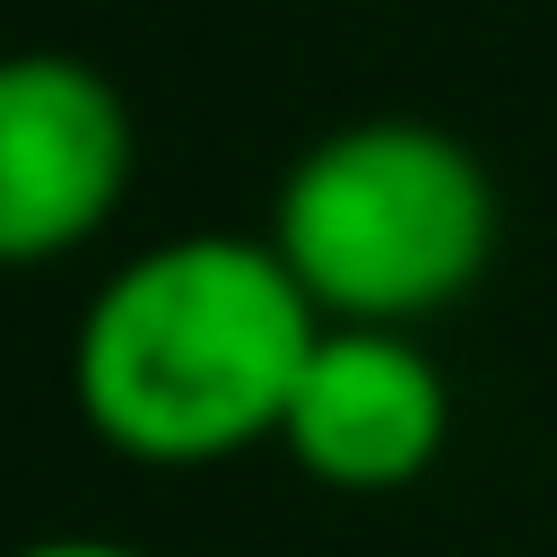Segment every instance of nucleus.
Here are the masks:
<instances>
[{"label": "nucleus", "instance_id": "nucleus-2", "mask_svg": "<svg viewBox=\"0 0 557 557\" xmlns=\"http://www.w3.org/2000/svg\"><path fill=\"white\" fill-rule=\"evenodd\" d=\"M270 252L322 322L409 331L461 305L496 261V174L470 139L418 113L322 131L270 209Z\"/></svg>", "mask_w": 557, "mask_h": 557}, {"label": "nucleus", "instance_id": "nucleus-1", "mask_svg": "<svg viewBox=\"0 0 557 557\" xmlns=\"http://www.w3.org/2000/svg\"><path fill=\"white\" fill-rule=\"evenodd\" d=\"M322 313L270 235H174L131 252L70 331L78 426L148 470H209L278 444Z\"/></svg>", "mask_w": 557, "mask_h": 557}, {"label": "nucleus", "instance_id": "nucleus-4", "mask_svg": "<svg viewBox=\"0 0 557 557\" xmlns=\"http://www.w3.org/2000/svg\"><path fill=\"white\" fill-rule=\"evenodd\" d=\"M278 444L305 479H322L339 496L418 487L453 444V383L409 331L322 322V339L305 348V374L287 392Z\"/></svg>", "mask_w": 557, "mask_h": 557}, {"label": "nucleus", "instance_id": "nucleus-3", "mask_svg": "<svg viewBox=\"0 0 557 557\" xmlns=\"http://www.w3.org/2000/svg\"><path fill=\"white\" fill-rule=\"evenodd\" d=\"M131 104L78 52H0V270L104 235L131 191Z\"/></svg>", "mask_w": 557, "mask_h": 557}, {"label": "nucleus", "instance_id": "nucleus-5", "mask_svg": "<svg viewBox=\"0 0 557 557\" xmlns=\"http://www.w3.org/2000/svg\"><path fill=\"white\" fill-rule=\"evenodd\" d=\"M9 557H148V548L104 540V531H44V540H26V548H9Z\"/></svg>", "mask_w": 557, "mask_h": 557}]
</instances>
